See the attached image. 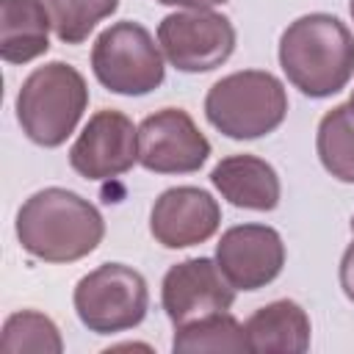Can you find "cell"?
Instances as JSON below:
<instances>
[{"mask_svg": "<svg viewBox=\"0 0 354 354\" xmlns=\"http://www.w3.org/2000/svg\"><path fill=\"white\" fill-rule=\"evenodd\" d=\"M17 238L28 254L44 263H75L102 243L105 218L80 194L50 185L22 202Z\"/></svg>", "mask_w": 354, "mask_h": 354, "instance_id": "cell-1", "label": "cell"}, {"mask_svg": "<svg viewBox=\"0 0 354 354\" xmlns=\"http://www.w3.org/2000/svg\"><path fill=\"white\" fill-rule=\"evenodd\" d=\"M279 66L304 97H332L354 77V33L332 14H304L279 36Z\"/></svg>", "mask_w": 354, "mask_h": 354, "instance_id": "cell-2", "label": "cell"}, {"mask_svg": "<svg viewBox=\"0 0 354 354\" xmlns=\"http://www.w3.org/2000/svg\"><path fill=\"white\" fill-rule=\"evenodd\" d=\"M88 108L86 77L64 61L36 66L17 94V122L39 147H61Z\"/></svg>", "mask_w": 354, "mask_h": 354, "instance_id": "cell-3", "label": "cell"}, {"mask_svg": "<svg viewBox=\"0 0 354 354\" xmlns=\"http://www.w3.org/2000/svg\"><path fill=\"white\" fill-rule=\"evenodd\" d=\"M207 122L232 141L274 133L288 116V91L266 69H241L216 80L205 97Z\"/></svg>", "mask_w": 354, "mask_h": 354, "instance_id": "cell-4", "label": "cell"}, {"mask_svg": "<svg viewBox=\"0 0 354 354\" xmlns=\"http://www.w3.org/2000/svg\"><path fill=\"white\" fill-rule=\"evenodd\" d=\"M91 69L100 86L122 97H144L166 77L160 44L138 22H113L91 47Z\"/></svg>", "mask_w": 354, "mask_h": 354, "instance_id": "cell-5", "label": "cell"}, {"mask_svg": "<svg viewBox=\"0 0 354 354\" xmlns=\"http://www.w3.org/2000/svg\"><path fill=\"white\" fill-rule=\"evenodd\" d=\"M75 313L88 332L113 335L138 326L149 310V288L141 271L124 263H102L75 285Z\"/></svg>", "mask_w": 354, "mask_h": 354, "instance_id": "cell-6", "label": "cell"}, {"mask_svg": "<svg viewBox=\"0 0 354 354\" xmlns=\"http://www.w3.org/2000/svg\"><path fill=\"white\" fill-rule=\"evenodd\" d=\"M235 25L213 8H185L160 19L158 44L180 72H210L235 53Z\"/></svg>", "mask_w": 354, "mask_h": 354, "instance_id": "cell-7", "label": "cell"}, {"mask_svg": "<svg viewBox=\"0 0 354 354\" xmlns=\"http://www.w3.org/2000/svg\"><path fill=\"white\" fill-rule=\"evenodd\" d=\"M210 158V141L183 108H160L138 124V163L155 174H191Z\"/></svg>", "mask_w": 354, "mask_h": 354, "instance_id": "cell-8", "label": "cell"}, {"mask_svg": "<svg viewBox=\"0 0 354 354\" xmlns=\"http://www.w3.org/2000/svg\"><path fill=\"white\" fill-rule=\"evenodd\" d=\"M232 301L235 288L210 257H188L171 266L160 282V304L174 329L216 313H227Z\"/></svg>", "mask_w": 354, "mask_h": 354, "instance_id": "cell-9", "label": "cell"}, {"mask_svg": "<svg viewBox=\"0 0 354 354\" xmlns=\"http://www.w3.org/2000/svg\"><path fill=\"white\" fill-rule=\"evenodd\" d=\"M138 163V127L113 108L97 111L69 149V166L86 180H113Z\"/></svg>", "mask_w": 354, "mask_h": 354, "instance_id": "cell-10", "label": "cell"}, {"mask_svg": "<svg viewBox=\"0 0 354 354\" xmlns=\"http://www.w3.org/2000/svg\"><path fill=\"white\" fill-rule=\"evenodd\" d=\"M216 263L235 290H260L282 274V235L268 224H235L221 232Z\"/></svg>", "mask_w": 354, "mask_h": 354, "instance_id": "cell-11", "label": "cell"}, {"mask_svg": "<svg viewBox=\"0 0 354 354\" xmlns=\"http://www.w3.org/2000/svg\"><path fill=\"white\" fill-rule=\"evenodd\" d=\"M221 224L218 202L196 185L166 188L149 210V232L166 249H185L205 243Z\"/></svg>", "mask_w": 354, "mask_h": 354, "instance_id": "cell-12", "label": "cell"}, {"mask_svg": "<svg viewBox=\"0 0 354 354\" xmlns=\"http://www.w3.org/2000/svg\"><path fill=\"white\" fill-rule=\"evenodd\" d=\"M213 188L235 207L243 210H274L282 196L277 169L257 155H227L210 171Z\"/></svg>", "mask_w": 354, "mask_h": 354, "instance_id": "cell-13", "label": "cell"}, {"mask_svg": "<svg viewBox=\"0 0 354 354\" xmlns=\"http://www.w3.org/2000/svg\"><path fill=\"white\" fill-rule=\"evenodd\" d=\"M249 351L304 354L310 348V315L293 299H277L254 310L246 324Z\"/></svg>", "mask_w": 354, "mask_h": 354, "instance_id": "cell-14", "label": "cell"}, {"mask_svg": "<svg viewBox=\"0 0 354 354\" xmlns=\"http://www.w3.org/2000/svg\"><path fill=\"white\" fill-rule=\"evenodd\" d=\"M50 14L41 0H0V58L28 64L50 50Z\"/></svg>", "mask_w": 354, "mask_h": 354, "instance_id": "cell-15", "label": "cell"}, {"mask_svg": "<svg viewBox=\"0 0 354 354\" xmlns=\"http://www.w3.org/2000/svg\"><path fill=\"white\" fill-rule=\"evenodd\" d=\"M315 152L321 166L340 183H354V111L335 105L318 122Z\"/></svg>", "mask_w": 354, "mask_h": 354, "instance_id": "cell-16", "label": "cell"}, {"mask_svg": "<svg viewBox=\"0 0 354 354\" xmlns=\"http://www.w3.org/2000/svg\"><path fill=\"white\" fill-rule=\"evenodd\" d=\"M171 348L174 351H249V340H246L243 324H238L235 315L216 313L194 324L177 326Z\"/></svg>", "mask_w": 354, "mask_h": 354, "instance_id": "cell-17", "label": "cell"}, {"mask_svg": "<svg viewBox=\"0 0 354 354\" xmlns=\"http://www.w3.org/2000/svg\"><path fill=\"white\" fill-rule=\"evenodd\" d=\"M0 348L6 354H19V351L61 354L64 340H61V332L53 324V318H47L44 313H36V310H19V313H11L3 324Z\"/></svg>", "mask_w": 354, "mask_h": 354, "instance_id": "cell-18", "label": "cell"}, {"mask_svg": "<svg viewBox=\"0 0 354 354\" xmlns=\"http://www.w3.org/2000/svg\"><path fill=\"white\" fill-rule=\"evenodd\" d=\"M55 36L64 44H83L88 33L119 8V0H41Z\"/></svg>", "mask_w": 354, "mask_h": 354, "instance_id": "cell-19", "label": "cell"}, {"mask_svg": "<svg viewBox=\"0 0 354 354\" xmlns=\"http://www.w3.org/2000/svg\"><path fill=\"white\" fill-rule=\"evenodd\" d=\"M340 288H343L346 299L354 301V241L346 246V252L340 257Z\"/></svg>", "mask_w": 354, "mask_h": 354, "instance_id": "cell-20", "label": "cell"}, {"mask_svg": "<svg viewBox=\"0 0 354 354\" xmlns=\"http://www.w3.org/2000/svg\"><path fill=\"white\" fill-rule=\"evenodd\" d=\"M160 6H180V8H213L224 6L227 0H158Z\"/></svg>", "mask_w": 354, "mask_h": 354, "instance_id": "cell-21", "label": "cell"}, {"mask_svg": "<svg viewBox=\"0 0 354 354\" xmlns=\"http://www.w3.org/2000/svg\"><path fill=\"white\" fill-rule=\"evenodd\" d=\"M348 108L354 111V88H351V97H348Z\"/></svg>", "mask_w": 354, "mask_h": 354, "instance_id": "cell-22", "label": "cell"}, {"mask_svg": "<svg viewBox=\"0 0 354 354\" xmlns=\"http://www.w3.org/2000/svg\"><path fill=\"white\" fill-rule=\"evenodd\" d=\"M348 11H351V19H354V0L348 3Z\"/></svg>", "mask_w": 354, "mask_h": 354, "instance_id": "cell-23", "label": "cell"}, {"mask_svg": "<svg viewBox=\"0 0 354 354\" xmlns=\"http://www.w3.org/2000/svg\"><path fill=\"white\" fill-rule=\"evenodd\" d=\"M351 232H354V218H351Z\"/></svg>", "mask_w": 354, "mask_h": 354, "instance_id": "cell-24", "label": "cell"}]
</instances>
